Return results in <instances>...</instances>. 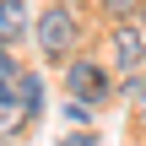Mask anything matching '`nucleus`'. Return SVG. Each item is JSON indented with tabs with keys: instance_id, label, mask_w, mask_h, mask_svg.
I'll list each match as a JSON object with an SVG mask.
<instances>
[{
	"instance_id": "423d86ee",
	"label": "nucleus",
	"mask_w": 146,
	"mask_h": 146,
	"mask_svg": "<svg viewBox=\"0 0 146 146\" xmlns=\"http://www.w3.org/2000/svg\"><path fill=\"white\" fill-rule=\"evenodd\" d=\"M0 87H22V70H16V49L0 54Z\"/></svg>"
},
{
	"instance_id": "9d476101",
	"label": "nucleus",
	"mask_w": 146,
	"mask_h": 146,
	"mask_svg": "<svg viewBox=\"0 0 146 146\" xmlns=\"http://www.w3.org/2000/svg\"><path fill=\"white\" fill-rule=\"evenodd\" d=\"M5 146H11V141H5Z\"/></svg>"
},
{
	"instance_id": "f03ea898",
	"label": "nucleus",
	"mask_w": 146,
	"mask_h": 146,
	"mask_svg": "<svg viewBox=\"0 0 146 146\" xmlns=\"http://www.w3.org/2000/svg\"><path fill=\"white\" fill-rule=\"evenodd\" d=\"M65 92L98 108V103L108 98V70H103V65H92V60H70V65H65Z\"/></svg>"
},
{
	"instance_id": "6e6552de",
	"label": "nucleus",
	"mask_w": 146,
	"mask_h": 146,
	"mask_svg": "<svg viewBox=\"0 0 146 146\" xmlns=\"http://www.w3.org/2000/svg\"><path fill=\"white\" fill-rule=\"evenodd\" d=\"M114 16H130V11H146V0H103Z\"/></svg>"
},
{
	"instance_id": "1a4fd4ad",
	"label": "nucleus",
	"mask_w": 146,
	"mask_h": 146,
	"mask_svg": "<svg viewBox=\"0 0 146 146\" xmlns=\"http://www.w3.org/2000/svg\"><path fill=\"white\" fill-rule=\"evenodd\" d=\"M60 146H98V135H87V130H81V135H65Z\"/></svg>"
},
{
	"instance_id": "39448f33",
	"label": "nucleus",
	"mask_w": 146,
	"mask_h": 146,
	"mask_svg": "<svg viewBox=\"0 0 146 146\" xmlns=\"http://www.w3.org/2000/svg\"><path fill=\"white\" fill-rule=\"evenodd\" d=\"M16 92H22V108H27V114H43V81H38V76H22Z\"/></svg>"
},
{
	"instance_id": "7ed1b4c3",
	"label": "nucleus",
	"mask_w": 146,
	"mask_h": 146,
	"mask_svg": "<svg viewBox=\"0 0 146 146\" xmlns=\"http://www.w3.org/2000/svg\"><path fill=\"white\" fill-rule=\"evenodd\" d=\"M108 60L119 65V70H141V60H146V33L135 27V22H119L114 33H108Z\"/></svg>"
},
{
	"instance_id": "20e7f679",
	"label": "nucleus",
	"mask_w": 146,
	"mask_h": 146,
	"mask_svg": "<svg viewBox=\"0 0 146 146\" xmlns=\"http://www.w3.org/2000/svg\"><path fill=\"white\" fill-rule=\"evenodd\" d=\"M22 33H27V5H22V0H0V43L16 49Z\"/></svg>"
},
{
	"instance_id": "0eeeda50",
	"label": "nucleus",
	"mask_w": 146,
	"mask_h": 146,
	"mask_svg": "<svg viewBox=\"0 0 146 146\" xmlns=\"http://www.w3.org/2000/svg\"><path fill=\"white\" fill-rule=\"evenodd\" d=\"M130 103H135V114H141V125H146V76L130 81Z\"/></svg>"
},
{
	"instance_id": "f257e3e1",
	"label": "nucleus",
	"mask_w": 146,
	"mask_h": 146,
	"mask_svg": "<svg viewBox=\"0 0 146 146\" xmlns=\"http://www.w3.org/2000/svg\"><path fill=\"white\" fill-rule=\"evenodd\" d=\"M33 33H38V49H43L49 60H65V49L76 43V22H70V11H65V5H49V11L38 16V27H33Z\"/></svg>"
}]
</instances>
